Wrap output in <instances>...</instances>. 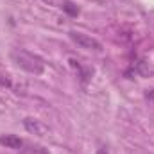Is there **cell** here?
Returning <instances> with one entry per match:
<instances>
[{"label": "cell", "instance_id": "cell-6", "mask_svg": "<svg viewBox=\"0 0 154 154\" xmlns=\"http://www.w3.org/2000/svg\"><path fill=\"white\" fill-rule=\"evenodd\" d=\"M149 66H147V63L145 61H136V63H133L131 65V68L125 72V75H131V74H140V75H149Z\"/></svg>", "mask_w": 154, "mask_h": 154}, {"label": "cell", "instance_id": "cell-7", "mask_svg": "<svg viewBox=\"0 0 154 154\" xmlns=\"http://www.w3.org/2000/svg\"><path fill=\"white\" fill-rule=\"evenodd\" d=\"M61 7H63V11H65L66 14H70V16H79V7H77L74 2L65 0V2L61 4Z\"/></svg>", "mask_w": 154, "mask_h": 154}, {"label": "cell", "instance_id": "cell-5", "mask_svg": "<svg viewBox=\"0 0 154 154\" xmlns=\"http://www.w3.org/2000/svg\"><path fill=\"white\" fill-rule=\"evenodd\" d=\"M0 145H4L7 149H22L23 140L16 134H4V136H0Z\"/></svg>", "mask_w": 154, "mask_h": 154}, {"label": "cell", "instance_id": "cell-4", "mask_svg": "<svg viewBox=\"0 0 154 154\" xmlns=\"http://www.w3.org/2000/svg\"><path fill=\"white\" fill-rule=\"evenodd\" d=\"M68 63H70V66L74 68V72L77 74V77L81 79L82 84H86V82L91 79V75H93V68H91V66H82V63L77 61V59H74V57H70Z\"/></svg>", "mask_w": 154, "mask_h": 154}, {"label": "cell", "instance_id": "cell-3", "mask_svg": "<svg viewBox=\"0 0 154 154\" xmlns=\"http://www.w3.org/2000/svg\"><path fill=\"white\" fill-rule=\"evenodd\" d=\"M23 127H25L31 134L39 136V138H45V136H48V133H50L48 125H45L41 120H38V118H32V116H27V118L23 120Z\"/></svg>", "mask_w": 154, "mask_h": 154}, {"label": "cell", "instance_id": "cell-1", "mask_svg": "<svg viewBox=\"0 0 154 154\" xmlns=\"http://www.w3.org/2000/svg\"><path fill=\"white\" fill-rule=\"evenodd\" d=\"M11 59H13V63L18 68H22L23 72L32 74V75H39L45 70V61L39 57L38 54L29 52L25 48H14V50H11Z\"/></svg>", "mask_w": 154, "mask_h": 154}, {"label": "cell", "instance_id": "cell-10", "mask_svg": "<svg viewBox=\"0 0 154 154\" xmlns=\"http://www.w3.org/2000/svg\"><path fill=\"white\" fill-rule=\"evenodd\" d=\"M32 151H31V154H50L47 149H43V147H39V145H34V147H31Z\"/></svg>", "mask_w": 154, "mask_h": 154}, {"label": "cell", "instance_id": "cell-2", "mask_svg": "<svg viewBox=\"0 0 154 154\" xmlns=\"http://www.w3.org/2000/svg\"><path fill=\"white\" fill-rule=\"evenodd\" d=\"M70 39L79 45L81 48H86V50H93V52H100L102 50V43L97 38L90 36V34H84V32H77V31H70L68 32Z\"/></svg>", "mask_w": 154, "mask_h": 154}, {"label": "cell", "instance_id": "cell-8", "mask_svg": "<svg viewBox=\"0 0 154 154\" xmlns=\"http://www.w3.org/2000/svg\"><path fill=\"white\" fill-rule=\"evenodd\" d=\"M0 86H4V88H13V82H11L9 75H0Z\"/></svg>", "mask_w": 154, "mask_h": 154}, {"label": "cell", "instance_id": "cell-11", "mask_svg": "<svg viewBox=\"0 0 154 154\" xmlns=\"http://www.w3.org/2000/svg\"><path fill=\"white\" fill-rule=\"evenodd\" d=\"M43 2L48 4V5H61V4H63L61 0H43Z\"/></svg>", "mask_w": 154, "mask_h": 154}, {"label": "cell", "instance_id": "cell-9", "mask_svg": "<svg viewBox=\"0 0 154 154\" xmlns=\"http://www.w3.org/2000/svg\"><path fill=\"white\" fill-rule=\"evenodd\" d=\"M143 97H145V100H147V102L154 104V88H149V90H145Z\"/></svg>", "mask_w": 154, "mask_h": 154}]
</instances>
